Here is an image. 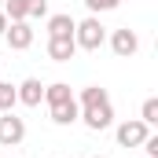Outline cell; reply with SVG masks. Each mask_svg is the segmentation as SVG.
<instances>
[{
  "label": "cell",
  "mask_w": 158,
  "mask_h": 158,
  "mask_svg": "<svg viewBox=\"0 0 158 158\" xmlns=\"http://www.w3.org/2000/svg\"><path fill=\"white\" fill-rule=\"evenodd\" d=\"M74 19L70 15H52L48 19V37H74Z\"/></svg>",
  "instance_id": "10"
},
{
  "label": "cell",
  "mask_w": 158,
  "mask_h": 158,
  "mask_svg": "<svg viewBox=\"0 0 158 158\" xmlns=\"http://www.w3.org/2000/svg\"><path fill=\"white\" fill-rule=\"evenodd\" d=\"M74 52H77L74 37H48V55H52L55 63H70Z\"/></svg>",
  "instance_id": "7"
},
{
  "label": "cell",
  "mask_w": 158,
  "mask_h": 158,
  "mask_svg": "<svg viewBox=\"0 0 158 158\" xmlns=\"http://www.w3.org/2000/svg\"><path fill=\"white\" fill-rule=\"evenodd\" d=\"M110 48H114L118 59H132L136 48H140V37H136L129 26H125V30H114V33H110Z\"/></svg>",
  "instance_id": "6"
},
{
  "label": "cell",
  "mask_w": 158,
  "mask_h": 158,
  "mask_svg": "<svg viewBox=\"0 0 158 158\" xmlns=\"http://www.w3.org/2000/svg\"><path fill=\"white\" fill-rule=\"evenodd\" d=\"M147 129H151V125H143L140 118H136V121H121V125H118V143H121V147H140V143L151 136Z\"/></svg>",
  "instance_id": "4"
},
{
  "label": "cell",
  "mask_w": 158,
  "mask_h": 158,
  "mask_svg": "<svg viewBox=\"0 0 158 158\" xmlns=\"http://www.w3.org/2000/svg\"><path fill=\"white\" fill-rule=\"evenodd\" d=\"M22 140H26V121L15 118V110H7L0 118V147H15Z\"/></svg>",
  "instance_id": "3"
},
{
  "label": "cell",
  "mask_w": 158,
  "mask_h": 158,
  "mask_svg": "<svg viewBox=\"0 0 158 158\" xmlns=\"http://www.w3.org/2000/svg\"><path fill=\"white\" fill-rule=\"evenodd\" d=\"M48 15V0H26V19H44Z\"/></svg>",
  "instance_id": "15"
},
{
  "label": "cell",
  "mask_w": 158,
  "mask_h": 158,
  "mask_svg": "<svg viewBox=\"0 0 158 158\" xmlns=\"http://www.w3.org/2000/svg\"><path fill=\"white\" fill-rule=\"evenodd\" d=\"M15 92H19V103H26V107H40V99H44V85L37 77H26Z\"/></svg>",
  "instance_id": "8"
},
{
  "label": "cell",
  "mask_w": 158,
  "mask_h": 158,
  "mask_svg": "<svg viewBox=\"0 0 158 158\" xmlns=\"http://www.w3.org/2000/svg\"><path fill=\"white\" fill-rule=\"evenodd\" d=\"M81 118L92 132H103V129H110V121H114V107H110V96H107V88H99V85H88V88H81Z\"/></svg>",
  "instance_id": "1"
},
{
  "label": "cell",
  "mask_w": 158,
  "mask_h": 158,
  "mask_svg": "<svg viewBox=\"0 0 158 158\" xmlns=\"http://www.w3.org/2000/svg\"><path fill=\"white\" fill-rule=\"evenodd\" d=\"M140 121H143V125H158V99H147V103H143Z\"/></svg>",
  "instance_id": "14"
},
{
  "label": "cell",
  "mask_w": 158,
  "mask_h": 158,
  "mask_svg": "<svg viewBox=\"0 0 158 158\" xmlns=\"http://www.w3.org/2000/svg\"><path fill=\"white\" fill-rule=\"evenodd\" d=\"M15 103H19V92H15V85L0 81V110L7 114V110H15Z\"/></svg>",
  "instance_id": "12"
},
{
  "label": "cell",
  "mask_w": 158,
  "mask_h": 158,
  "mask_svg": "<svg viewBox=\"0 0 158 158\" xmlns=\"http://www.w3.org/2000/svg\"><path fill=\"white\" fill-rule=\"evenodd\" d=\"M4 15H7V22H22L26 19V0H4Z\"/></svg>",
  "instance_id": "13"
},
{
  "label": "cell",
  "mask_w": 158,
  "mask_h": 158,
  "mask_svg": "<svg viewBox=\"0 0 158 158\" xmlns=\"http://www.w3.org/2000/svg\"><path fill=\"white\" fill-rule=\"evenodd\" d=\"M0 4H4V0H0Z\"/></svg>",
  "instance_id": "19"
},
{
  "label": "cell",
  "mask_w": 158,
  "mask_h": 158,
  "mask_svg": "<svg viewBox=\"0 0 158 158\" xmlns=\"http://www.w3.org/2000/svg\"><path fill=\"white\" fill-rule=\"evenodd\" d=\"M77 118H81L77 99H66V103H55V107H52V121H55V125H74Z\"/></svg>",
  "instance_id": "9"
},
{
  "label": "cell",
  "mask_w": 158,
  "mask_h": 158,
  "mask_svg": "<svg viewBox=\"0 0 158 158\" xmlns=\"http://www.w3.org/2000/svg\"><path fill=\"white\" fill-rule=\"evenodd\" d=\"M96 158H99V155H96Z\"/></svg>",
  "instance_id": "20"
},
{
  "label": "cell",
  "mask_w": 158,
  "mask_h": 158,
  "mask_svg": "<svg viewBox=\"0 0 158 158\" xmlns=\"http://www.w3.org/2000/svg\"><path fill=\"white\" fill-rule=\"evenodd\" d=\"M103 40H107V30L99 26V19H85V22L74 26V44L85 48V52H99Z\"/></svg>",
  "instance_id": "2"
},
{
  "label": "cell",
  "mask_w": 158,
  "mask_h": 158,
  "mask_svg": "<svg viewBox=\"0 0 158 158\" xmlns=\"http://www.w3.org/2000/svg\"><path fill=\"white\" fill-rule=\"evenodd\" d=\"M121 0H85V7L88 11H114Z\"/></svg>",
  "instance_id": "16"
},
{
  "label": "cell",
  "mask_w": 158,
  "mask_h": 158,
  "mask_svg": "<svg viewBox=\"0 0 158 158\" xmlns=\"http://www.w3.org/2000/svg\"><path fill=\"white\" fill-rule=\"evenodd\" d=\"M44 99H48V107H55V103H66V99H74V92H70V85L55 81V85H48V88H44Z\"/></svg>",
  "instance_id": "11"
},
{
  "label": "cell",
  "mask_w": 158,
  "mask_h": 158,
  "mask_svg": "<svg viewBox=\"0 0 158 158\" xmlns=\"http://www.w3.org/2000/svg\"><path fill=\"white\" fill-rule=\"evenodd\" d=\"M4 30H7V15L0 11V37H4Z\"/></svg>",
  "instance_id": "18"
},
{
  "label": "cell",
  "mask_w": 158,
  "mask_h": 158,
  "mask_svg": "<svg viewBox=\"0 0 158 158\" xmlns=\"http://www.w3.org/2000/svg\"><path fill=\"white\" fill-rule=\"evenodd\" d=\"M4 40H7V48H15V52H26V48L33 44V30H30V22H26V19H22V22H7Z\"/></svg>",
  "instance_id": "5"
},
{
  "label": "cell",
  "mask_w": 158,
  "mask_h": 158,
  "mask_svg": "<svg viewBox=\"0 0 158 158\" xmlns=\"http://www.w3.org/2000/svg\"><path fill=\"white\" fill-rule=\"evenodd\" d=\"M140 147L147 151V158H158V136H147V140H143Z\"/></svg>",
  "instance_id": "17"
}]
</instances>
